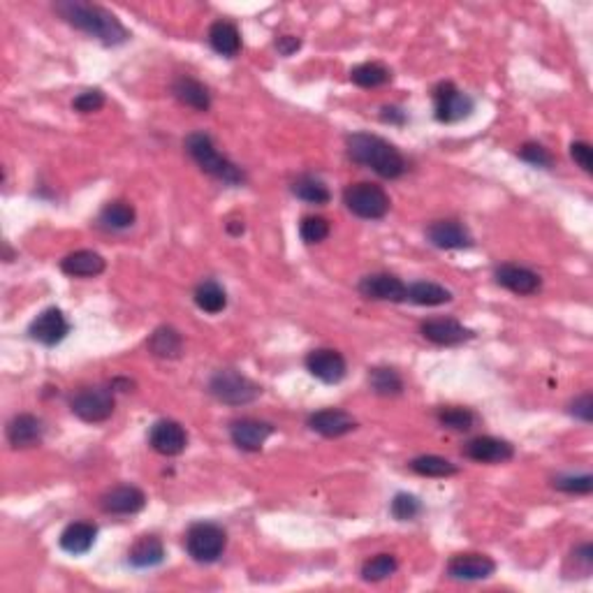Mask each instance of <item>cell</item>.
I'll return each mask as SVG.
<instances>
[{
    "label": "cell",
    "instance_id": "1",
    "mask_svg": "<svg viewBox=\"0 0 593 593\" xmlns=\"http://www.w3.org/2000/svg\"><path fill=\"white\" fill-rule=\"evenodd\" d=\"M54 10L66 19L67 24L86 33L89 37H95L105 47H119L130 40V30L121 24L119 17L100 5H91L82 0H66V3H56Z\"/></svg>",
    "mask_w": 593,
    "mask_h": 593
},
{
    "label": "cell",
    "instance_id": "2",
    "mask_svg": "<svg viewBox=\"0 0 593 593\" xmlns=\"http://www.w3.org/2000/svg\"><path fill=\"white\" fill-rule=\"evenodd\" d=\"M348 155L357 165L374 170L383 178L404 177L408 170L406 158L394 144L378 135H368V132H355L348 137Z\"/></svg>",
    "mask_w": 593,
    "mask_h": 593
},
{
    "label": "cell",
    "instance_id": "3",
    "mask_svg": "<svg viewBox=\"0 0 593 593\" xmlns=\"http://www.w3.org/2000/svg\"><path fill=\"white\" fill-rule=\"evenodd\" d=\"M186 151L190 158L200 165L204 174L218 178L225 186H243L246 184V174L241 167H237L232 161L216 148L214 139L207 132H193L186 137Z\"/></svg>",
    "mask_w": 593,
    "mask_h": 593
},
{
    "label": "cell",
    "instance_id": "4",
    "mask_svg": "<svg viewBox=\"0 0 593 593\" xmlns=\"http://www.w3.org/2000/svg\"><path fill=\"white\" fill-rule=\"evenodd\" d=\"M209 391L227 406H246L253 404L260 397L262 387L243 374H239V371H234V368H223V371H216L211 376Z\"/></svg>",
    "mask_w": 593,
    "mask_h": 593
},
{
    "label": "cell",
    "instance_id": "5",
    "mask_svg": "<svg viewBox=\"0 0 593 593\" xmlns=\"http://www.w3.org/2000/svg\"><path fill=\"white\" fill-rule=\"evenodd\" d=\"M227 547V534L218 524L197 522L186 534V550L197 564H216Z\"/></svg>",
    "mask_w": 593,
    "mask_h": 593
},
{
    "label": "cell",
    "instance_id": "6",
    "mask_svg": "<svg viewBox=\"0 0 593 593\" xmlns=\"http://www.w3.org/2000/svg\"><path fill=\"white\" fill-rule=\"evenodd\" d=\"M344 204L357 218L380 220L390 211L391 200L380 186L362 181V184H352L344 190Z\"/></svg>",
    "mask_w": 593,
    "mask_h": 593
},
{
    "label": "cell",
    "instance_id": "7",
    "mask_svg": "<svg viewBox=\"0 0 593 593\" xmlns=\"http://www.w3.org/2000/svg\"><path fill=\"white\" fill-rule=\"evenodd\" d=\"M473 107V98L459 91L452 82H440L433 89V109L440 123H457V121L469 119Z\"/></svg>",
    "mask_w": 593,
    "mask_h": 593
},
{
    "label": "cell",
    "instance_id": "8",
    "mask_svg": "<svg viewBox=\"0 0 593 593\" xmlns=\"http://www.w3.org/2000/svg\"><path fill=\"white\" fill-rule=\"evenodd\" d=\"M114 391L107 387H86L70 399L72 413L83 422H105L114 413Z\"/></svg>",
    "mask_w": 593,
    "mask_h": 593
},
{
    "label": "cell",
    "instance_id": "9",
    "mask_svg": "<svg viewBox=\"0 0 593 593\" xmlns=\"http://www.w3.org/2000/svg\"><path fill=\"white\" fill-rule=\"evenodd\" d=\"M28 334L33 341L51 348V345H59L60 341L70 334V322H67V318L63 315V311L51 306V309L42 311L36 320L30 322Z\"/></svg>",
    "mask_w": 593,
    "mask_h": 593
},
{
    "label": "cell",
    "instance_id": "10",
    "mask_svg": "<svg viewBox=\"0 0 593 593\" xmlns=\"http://www.w3.org/2000/svg\"><path fill=\"white\" fill-rule=\"evenodd\" d=\"M357 290L364 299H374V302H406V290L408 285L397 279L394 273H368L360 281Z\"/></svg>",
    "mask_w": 593,
    "mask_h": 593
},
{
    "label": "cell",
    "instance_id": "11",
    "mask_svg": "<svg viewBox=\"0 0 593 593\" xmlns=\"http://www.w3.org/2000/svg\"><path fill=\"white\" fill-rule=\"evenodd\" d=\"M306 368L313 378L322 380L327 385H336L348 374V364L344 355L332 348H318L306 355Z\"/></svg>",
    "mask_w": 593,
    "mask_h": 593
},
{
    "label": "cell",
    "instance_id": "12",
    "mask_svg": "<svg viewBox=\"0 0 593 593\" xmlns=\"http://www.w3.org/2000/svg\"><path fill=\"white\" fill-rule=\"evenodd\" d=\"M148 443L162 457H178L188 445V433L174 420H158L148 433Z\"/></svg>",
    "mask_w": 593,
    "mask_h": 593
},
{
    "label": "cell",
    "instance_id": "13",
    "mask_svg": "<svg viewBox=\"0 0 593 593\" xmlns=\"http://www.w3.org/2000/svg\"><path fill=\"white\" fill-rule=\"evenodd\" d=\"M427 239L443 250L473 249V234L459 220H436L427 227Z\"/></svg>",
    "mask_w": 593,
    "mask_h": 593
},
{
    "label": "cell",
    "instance_id": "14",
    "mask_svg": "<svg viewBox=\"0 0 593 593\" xmlns=\"http://www.w3.org/2000/svg\"><path fill=\"white\" fill-rule=\"evenodd\" d=\"M420 332L422 336L436 345H459L475 338L473 329L463 327L462 322L455 320V318H431V320H424L420 327Z\"/></svg>",
    "mask_w": 593,
    "mask_h": 593
},
{
    "label": "cell",
    "instance_id": "15",
    "mask_svg": "<svg viewBox=\"0 0 593 593\" xmlns=\"http://www.w3.org/2000/svg\"><path fill=\"white\" fill-rule=\"evenodd\" d=\"M494 570H496L494 558L478 552L457 554V557H452L450 564H447V575L459 581L486 580V577L494 575Z\"/></svg>",
    "mask_w": 593,
    "mask_h": 593
},
{
    "label": "cell",
    "instance_id": "16",
    "mask_svg": "<svg viewBox=\"0 0 593 593\" xmlns=\"http://www.w3.org/2000/svg\"><path fill=\"white\" fill-rule=\"evenodd\" d=\"M463 455L478 463H505L515 457L512 443L494 436H478L463 445Z\"/></svg>",
    "mask_w": 593,
    "mask_h": 593
},
{
    "label": "cell",
    "instance_id": "17",
    "mask_svg": "<svg viewBox=\"0 0 593 593\" xmlns=\"http://www.w3.org/2000/svg\"><path fill=\"white\" fill-rule=\"evenodd\" d=\"M272 433L273 427L269 422L253 420V417H243V420H237L230 427L232 443L243 452H260L262 445L267 443Z\"/></svg>",
    "mask_w": 593,
    "mask_h": 593
},
{
    "label": "cell",
    "instance_id": "18",
    "mask_svg": "<svg viewBox=\"0 0 593 593\" xmlns=\"http://www.w3.org/2000/svg\"><path fill=\"white\" fill-rule=\"evenodd\" d=\"M100 505L102 510L109 512V515H135V512L144 510L146 494H144L139 486L121 485L109 489L100 499Z\"/></svg>",
    "mask_w": 593,
    "mask_h": 593
},
{
    "label": "cell",
    "instance_id": "19",
    "mask_svg": "<svg viewBox=\"0 0 593 593\" xmlns=\"http://www.w3.org/2000/svg\"><path fill=\"white\" fill-rule=\"evenodd\" d=\"M44 439V424H42L40 417L30 415V413H21V415H14L7 424V440L12 445L14 450H28V447H36Z\"/></svg>",
    "mask_w": 593,
    "mask_h": 593
},
{
    "label": "cell",
    "instance_id": "20",
    "mask_svg": "<svg viewBox=\"0 0 593 593\" xmlns=\"http://www.w3.org/2000/svg\"><path fill=\"white\" fill-rule=\"evenodd\" d=\"M309 427L315 433H320L325 439H338V436H345L357 429L355 417L348 415L345 410L341 408H325L318 410L309 417Z\"/></svg>",
    "mask_w": 593,
    "mask_h": 593
},
{
    "label": "cell",
    "instance_id": "21",
    "mask_svg": "<svg viewBox=\"0 0 593 593\" xmlns=\"http://www.w3.org/2000/svg\"><path fill=\"white\" fill-rule=\"evenodd\" d=\"M496 283L503 285L505 290L515 292V295H535L540 290V276L535 272L526 267H519V265H501L496 269Z\"/></svg>",
    "mask_w": 593,
    "mask_h": 593
},
{
    "label": "cell",
    "instance_id": "22",
    "mask_svg": "<svg viewBox=\"0 0 593 593\" xmlns=\"http://www.w3.org/2000/svg\"><path fill=\"white\" fill-rule=\"evenodd\" d=\"M107 267V262L100 253L95 250H75L70 256H66L60 260V272L67 273V276H75V279H93V276H100Z\"/></svg>",
    "mask_w": 593,
    "mask_h": 593
},
{
    "label": "cell",
    "instance_id": "23",
    "mask_svg": "<svg viewBox=\"0 0 593 593\" xmlns=\"http://www.w3.org/2000/svg\"><path fill=\"white\" fill-rule=\"evenodd\" d=\"M177 100L186 107L195 109V112H209L211 109V93L202 82L193 77H178L172 86Z\"/></svg>",
    "mask_w": 593,
    "mask_h": 593
},
{
    "label": "cell",
    "instance_id": "24",
    "mask_svg": "<svg viewBox=\"0 0 593 593\" xmlns=\"http://www.w3.org/2000/svg\"><path fill=\"white\" fill-rule=\"evenodd\" d=\"M128 561L135 568H155L165 561V545L158 535H142L128 552Z\"/></svg>",
    "mask_w": 593,
    "mask_h": 593
},
{
    "label": "cell",
    "instance_id": "25",
    "mask_svg": "<svg viewBox=\"0 0 593 593\" xmlns=\"http://www.w3.org/2000/svg\"><path fill=\"white\" fill-rule=\"evenodd\" d=\"M209 44L216 54L225 56V59H234L241 51V33L230 21H216L209 28Z\"/></svg>",
    "mask_w": 593,
    "mask_h": 593
},
{
    "label": "cell",
    "instance_id": "26",
    "mask_svg": "<svg viewBox=\"0 0 593 593\" xmlns=\"http://www.w3.org/2000/svg\"><path fill=\"white\" fill-rule=\"evenodd\" d=\"M95 538H98V526L95 524L75 522L66 526V531L60 534V547L67 554L79 557V554H86L95 545Z\"/></svg>",
    "mask_w": 593,
    "mask_h": 593
},
{
    "label": "cell",
    "instance_id": "27",
    "mask_svg": "<svg viewBox=\"0 0 593 593\" xmlns=\"http://www.w3.org/2000/svg\"><path fill=\"white\" fill-rule=\"evenodd\" d=\"M146 345L148 351L154 352L155 357H161V360H178L181 352H184V338L170 325L158 327V329L151 334Z\"/></svg>",
    "mask_w": 593,
    "mask_h": 593
},
{
    "label": "cell",
    "instance_id": "28",
    "mask_svg": "<svg viewBox=\"0 0 593 593\" xmlns=\"http://www.w3.org/2000/svg\"><path fill=\"white\" fill-rule=\"evenodd\" d=\"M406 299L417 306H440V304L452 302V292L443 285L431 283V281H417V283L408 285Z\"/></svg>",
    "mask_w": 593,
    "mask_h": 593
},
{
    "label": "cell",
    "instance_id": "29",
    "mask_svg": "<svg viewBox=\"0 0 593 593\" xmlns=\"http://www.w3.org/2000/svg\"><path fill=\"white\" fill-rule=\"evenodd\" d=\"M292 195L304 200V202L318 204V207H322V204H327L332 200V193H329V188L325 186V181L313 177V174H302L299 178H295V184H292Z\"/></svg>",
    "mask_w": 593,
    "mask_h": 593
},
{
    "label": "cell",
    "instance_id": "30",
    "mask_svg": "<svg viewBox=\"0 0 593 593\" xmlns=\"http://www.w3.org/2000/svg\"><path fill=\"white\" fill-rule=\"evenodd\" d=\"M137 211L132 204L123 202V200H114V202L105 204L100 211V225L107 230H128L135 225Z\"/></svg>",
    "mask_w": 593,
    "mask_h": 593
},
{
    "label": "cell",
    "instance_id": "31",
    "mask_svg": "<svg viewBox=\"0 0 593 593\" xmlns=\"http://www.w3.org/2000/svg\"><path fill=\"white\" fill-rule=\"evenodd\" d=\"M368 385L380 397H399L404 391V380L390 367L368 368Z\"/></svg>",
    "mask_w": 593,
    "mask_h": 593
},
{
    "label": "cell",
    "instance_id": "32",
    "mask_svg": "<svg viewBox=\"0 0 593 593\" xmlns=\"http://www.w3.org/2000/svg\"><path fill=\"white\" fill-rule=\"evenodd\" d=\"M195 304L197 309L204 311V313L216 315L220 313V311H225L227 295L216 281H202V283L195 288Z\"/></svg>",
    "mask_w": 593,
    "mask_h": 593
},
{
    "label": "cell",
    "instance_id": "33",
    "mask_svg": "<svg viewBox=\"0 0 593 593\" xmlns=\"http://www.w3.org/2000/svg\"><path fill=\"white\" fill-rule=\"evenodd\" d=\"M351 79L352 83L357 86H362V89H378V86H385V83L391 82V70L383 63H362V66H357L351 70Z\"/></svg>",
    "mask_w": 593,
    "mask_h": 593
},
{
    "label": "cell",
    "instance_id": "34",
    "mask_svg": "<svg viewBox=\"0 0 593 593\" xmlns=\"http://www.w3.org/2000/svg\"><path fill=\"white\" fill-rule=\"evenodd\" d=\"M410 469L415 470L422 478H450V475H457L459 469L450 459L439 457V455H422L410 462Z\"/></svg>",
    "mask_w": 593,
    "mask_h": 593
},
{
    "label": "cell",
    "instance_id": "35",
    "mask_svg": "<svg viewBox=\"0 0 593 593\" xmlns=\"http://www.w3.org/2000/svg\"><path fill=\"white\" fill-rule=\"evenodd\" d=\"M399 570L397 557L391 554H378V557H371L367 564L362 565V580L364 581H383L387 577H391Z\"/></svg>",
    "mask_w": 593,
    "mask_h": 593
},
{
    "label": "cell",
    "instance_id": "36",
    "mask_svg": "<svg viewBox=\"0 0 593 593\" xmlns=\"http://www.w3.org/2000/svg\"><path fill=\"white\" fill-rule=\"evenodd\" d=\"M439 422L443 427L452 429V431H470L475 424V413L470 408H462V406H447V408L439 410Z\"/></svg>",
    "mask_w": 593,
    "mask_h": 593
},
{
    "label": "cell",
    "instance_id": "37",
    "mask_svg": "<svg viewBox=\"0 0 593 593\" xmlns=\"http://www.w3.org/2000/svg\"><path fill=\"white\" fill-rule=\"evenodd\" d=\"M390 512L397 522H413L415 517H420L422 503L413 494H397L390 505Z\"/></svg>",
    "mask_w": 593,
    "mask_h": 593
},
{
    "label": "cell",
    "instance_id": "38",
    "mask_svg": "<svg viewBox=\"0 0 593 593\" xmlns=\"http://www.w3.org/2000/svg\"><path fill=\"white\" fill-rule=\"evenodd\" d=\"M332 225L329 220L322 218V216H306L299 225V234H302L304 243H320L329 237Z\"/></svg>",
    "mask_w": 593,
    "mask_h": 593
},
{
    "label": "cell",
    "instance_id": "39",
    "mask_svg": "<svg viewBox=\"0 0 593 593\" xmlns=\"http://www.w3.org/2000/svg\"><path fill=\"white\" fill-rule=\"evenodd\" d=\"M519 158H522L524 162H528V165L542 167V170L554 167V155L538 142L522 144V146H519Z\"/></svg>",
    "mask_w": 593,
    "mask_h": 593
},
{
    "label": "cell",
    "instance_id": "40",
    "mask_svg": "<svg viewBox=\"0 0 593 593\" xmlns=\"http://www.w3.org/2000/svg\"><path fill=\"white\" fill-rule=\"evenodd\" d=\"M554 486H557L558 492H565V494H591L593 478L589 473L561 475V478L554 480Z\"/></svg>",
    "mask_w": 593,
    "mask_h": 593
},
{
    "label": "cell",
    "instance_id": "41",
    "mask_svg": "<svg viewBox=\"0 0 593 593\" xmlns=\"http://www.w3.org/2000/svg\"><path fill=\"white\" fill-rule=\"evenodd\" d=\"M102 107H105V93L100 89L83 91L72 102V109H77L79 114H93Z\"/></svg>",
    "mask_w": 593,
    "mask_h": 593
},
{
    "label": "cell",
    "instance_id": "42",
    "mask_svg": "<svg viewBox=\"0 0 593 593\" xmlns=\"http://www.w3.org/2000/svg\"><path fill=\"white\" fill-rule=\"evenodd\" d=\"M570 155H573V161L584 170L587 174L593 172V151L591 144L587 142H573L570 144Z\"/></svg>",
    "mask_w": 593,
    "mask_h": 593
},
{
    "label": "cell",
    "instance_id": "43",
    "mask_svg": "<svg viewBox=\"0 0 593 593\" xmlns=\"http://www.w3.org/2000/svg\"><path fill=\"white\" fill-rule=\"evenodd\" d=\"M570 415H575L577 420L581 422H591L593 420V399L591 394H581L580 399H575L573 404H570Z\"/></svg>",
    "mask_w": 593,
    "mask_h": 593
},
{
    "label": "cell",
    "instance_id": "44",
    "mask_svg": "<svg viewBox=\"0 0 593 593\" xmlns=\"http://www.w3.org/2000/svg\"><path fill=\"white\" fill-rule=\"evenodd\" d=\"M299 47H302V40L295 36H281L276 40V49H279L281 56H292L295 51H299Z\"/></svg>",
    "mask_w": 593,
    "mask_h": 593
},
{
    "label": "cell",
    "instance_id": "45",
    "mask_svg": "<svg viewBox=\"0 0 593 593\" xmlns=\"http://www.w3.org/2000/svg\"><path fill=\"white\" fill-rule=\"evenodd\" d=\"M380 119L385 121V123L401 125V123H406V112L399 107H385L383 109V114H380Z\"/></svg>",
    "mask_w": 593,
    "mask_h": 593
},
{
    "label": "cell",
    "instance_id": "46",
    "mask_svg": "<svg viewBox=\"0 0 593 593\" xmlns=\"http://www.w3.org/2000/svg\"><path fill=\"white\" fill-rule=\"evenodd\" d=\"M227 232H230V234H243V223L232 220V223H227Z\"/></svg>",
    "mask_w": 593,
    "mask_h": 593
}]
</instances>
